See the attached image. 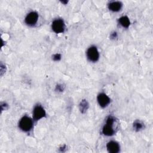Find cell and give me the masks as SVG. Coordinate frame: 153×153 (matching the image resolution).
<instances>
[{
    "mask_svg": "<svg viewBox=\"0 0 153 153\" xmlns=\"http://www.w3.org/2000/svg\"><path fill=\"white\" fill-rule=\"evenodd\" d=\"M79 110L81 113H85L88 108V103L85 100H82L79 105Z\"/></svg>",
    "mask_w": 153,
    "mask_h": 153,
    "instance_id": "obj_11",
    "label": "cell"
},
{
    "mask_svg": "<svg viewBox=\"0 0 153 153\" xmlns=\"http://www.w3.org/2000/svg\"><path fill=\"white\" fill-rule=\"evenodd\" d=\"M51 29L56 33H63L65 29V24L64 21L61 19H57L53 21Z\"/></svg>",
    "mask_w": 153,
    "mask_h": 153,
    "instance_id": "obj_3",
    "label": "cell"
},
{
    "mask_svg": "<svg viewBox=\"0 0 153 153\" xmlns=\"http://www.w3.org/2000/svg\"><path fill=\"white\" fill-rule=\"evenodd\" d=\"M61 59V55L60 54H54L53 56V59L55 61H59Z\"/></svg>",
    "mask_w": 153,
    "mask_h": 153,
    "instance_id": "obj_13",
    "label": "cell"
},
{
    "mask_svg": "<svg viewBox=\"0 0 153 153\" xmlns=\"http://www.w3.org/2000/svg\"><path fill=\"white\" fill-rule=\"evenodd\" d=\"M115 119L112 116H109L106 120V123L104 124L102 132L107 136H111L115 134V131L114 128V124L115 123Z\"/></svg>",
    "mask_w": 153,
    "mask_h": 153,
    "instance_id": "obj_1",
    "label": "cell"
},
{
    "mask_svg": "<svg viewBox=\"0 0 153 153\" xmlns=\"http://www.w3.org/2000/svg\"><path fill=\"white\" fill-rule=\"evenodd\" d=\"M87 59L92 62H97L99 59V53L96 46L92 45L90 47L86 52Z\"/></svg>",
    "mask_w": 153,
    "mask_h": 153,
    "instance_id": "obj_4",
    "label": "cell"
},
{
    "mask_svg": "<svg viewBox=\"0 0 153 153\" xmlns=\"http://www.w3.org/2000/svg\"><path fill=\"white\" fill-rule=\"evenodd\" d=\"M97 100L99 105L102 108L106 107L111 102V99L109 96L104 93H100L98 94L97 97Z\"/></svg>",
    "mask_w": 153,
    "mask_h": 153,
    "instance_id": "obj_7",
    "label": "cell"
},
{
    "mask_svg": "<svg viewBox=\"0 0 153 153\" xmlns=\"http://www.w3.org/2000/svg\"><path fill=\"white\" fill-rule=\"evenodd\" d=\"M33 120L27 115L23 116L20 120L19 123V127L20 129L25 132L30 131L33 127Z\"/></svg>",
    "mask_w": 153,
    "mask_h": 153,
    "instance_id": "obj_2",
    "label": "cell"
},
{
    "mask_svg": "<svg viewBox=\"0 0 153 153\" xmlns=\"http://www.w3.org/2000/svg\"><path fill=\"white\" fill-rule=\"evenodd\" d=\"M117 33L116 32H115L114 33H111V37L112 38H115L117 37Z\"/></svg>",
    "mask_w": 153,
    "mask_h": 153,
    "instance_id": "obj_14",
    "label": "cell"
},
{
    "mask_svg": "<svg viewBox=\"0 0 153 153\" xmlns=\"http://www.w3.org/2000/svg\"><path fill=\"white\" fill-rule=\"evenodd\" d=\"M133 128L136 131H139L143 127V124L139 120H136L133 123Z\"/></svg>",
    "mask_w": 153,
    "mask_h": 153,
    "instance_id": "obj_12",
    "label": "cell"
},
{
    "mask_svg": "<svg viewBox=\"0 0 153 153\" xmlns=\"http://www.w3.org/2000/svg\"><path fill=\"white\" fill-rule=\"evenodd\" d=\"M38 20V14L35 11L29 12L25 18V23L29 26H33L36 25Z\"/></svg>",
    "mask_w": 153,
    "mask_h": 153,
    "instance_id": "obj_6",
    "label": "cell"
},
{
    "mask_svg": "<svg viewBox=\"0 0 153 153\" xmlns=\"http://www.w3.org/2000/svg\"><path fill=\"white\" fill-rule=\"evenodd\" d=\"M106 149L109 152L117 153L120 150V146L117 142L111 140L107 143Z\"/></svg>",
    "mask_w": 153,
    "mask_h": 153,
    "instance_id": "obj_8",
    "label": "cell"
},
{
    "mask_svg": "<svg viewBox=\"0 0 153 153\" xmlns=\"http://www.w3.org/2000/svg\"><path fill=\"white\" fill-rule=\"evenodd\" d=\"M33 120L35 121H38L44 118L46 115L45 111L44 108L39 105H36L33 110Z\"/></svg>",
    "mask_w": 153,
    "mask_h": 153,
    "instance_id": "obj_5",
    "label": "cell"
},
{
    "mask_svg": "<svg viewBox=\"0 0 153 153\" xmlns=\"http://www.w3.org/2000/svg\"><path fill=\"white\" fill-rule=\"evenodd\" d=\"M118 23L121 26H123V27H125V28L128 27V26L130 25V21L128 17L126 16H122L120 18H119Z\"/></svg>",
    "mask_w": 153,
    "mask_h": 153,
    "instance_id": "obj_10",
    "label": "cell"
},
{
    "mask_svg": "<svg viewBox=\"0 0 153 153\" xmlns=\"http://www.w3.org/2000/svg\"><path fill=\"white\" fill-rule=\"evenodd\" d=\"M123 7V4L120 1H112L108 4V8L113 12L119 11Z\"/></svg>",
    "mask_w": 153,
    "mask_h": 153,
    "instance_id": "obj_9",
    "label": "cell"
}]
</instances>
